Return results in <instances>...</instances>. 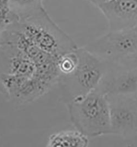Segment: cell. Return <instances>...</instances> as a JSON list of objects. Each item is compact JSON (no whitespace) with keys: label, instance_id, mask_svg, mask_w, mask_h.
Segmentation results:
<instances>
[{"label":"cell","instance_id":"cell-11","mask_svg":"<svg viewBox=\"0 0 137 147\" xmlns=\"http://www.w3.org/2000/svg\"><path fill=\"white\" fill-rule=\"evenodd\" d=\"M87 1L88 3H91L92 5L94 6L95 7H97L99 5L104 2L108 0H85Z\"/></svg>","mask_w":137,"mask_h":147},{"label":"cell","instance_id":"cell-1","mask_svg":"<svg viewBox=\"0 0 137 147\" xmlns=\"http://www.w3.org/2000/svg\"><path fill=\"white\" fill-rule=\"evenodd\" d=\"M12 24L41 50L57 58L78 48L72 38L52 20L45 9L19 18Z\"/></svg>","mask_w":137,"mask_h":147},{"label":"cell","instance_id":"cell-7","mask_svg":"<svg viewBox=\"0 0 137 147\" xmlns=\"http://www.w3.org/2000/svg\"><path fill=\"white\" fill-rule=\"evenodd\" d=\"M97 8L104 16L109 31L137 26V0H108Z\"/></svg>","mask_w":137,"mask_h":147},{"label":"cell","instance_id":"cell-4","mask_svg":"<svg viewBox=\"0 0 137 147\" xmlns=\"http://www.w3.org/2000/svg\"><path fill=\"white\" fill-rule=\"evenodd\" d=\"M92 54L108 62L137 54V26L109 31L85 47Z\"/></svg>","mask_w":137,"mask_h":147},{"label":"cell","instance_id":"cell-10","mask_svg":"<svg viewBox=\"0 0 137 147\" xmlns=\"http://www.w3.org/2000/svg\"><path fill=\"white\" fill-rule=\"evenodd\" d=\"M78 63V57L76 50L60 56L58 61V66L60 75L72 74L75 70Z\"/></svg>","mask_w":137,"mask_h":147},{"label":"cell","instance_id":"cell-6","mask_svg":"<svg viewBox=\"0 0 137 147\" xmlns=\"http://www.w3.org/2000/svg\"><path fill=\"white\" fill-rule=\"evenodd\" d=\"M111 132L123 137L137 134V103L135 94L106 95Z\"/></svg>","mask_w":137,"mask_h":147},{"label":"cell","instance_id":"cell-14","mask_svg":"<svg viewBox=\"0 0 137 147\" xmlns=\"http://www.w3.org/2000/svg\"><path fill=\"white\" fill-rule=\"evenodd\" d=\"M135 98H136V100L137 103V92L135 94Z\"/></svg>","mask_w":137,"mask_h":147},{"label":"cell","instance_id":"cell-9","mask_svg":"<svg viewBox=\"0 0 137 147\" xmlns=\"http://www.w3.org/2000/svg\"><path fill=\"white\" fill-rule=\"evenodd\" d=\"M43 0H9L11 9L18 19L45 9Z\"/></svg>","mask_w":137,"mask_h":147},{"label":"cell","instance_id":"cell-2","mask_svg":"<svg viewBox=\"0 0 137 147\" xmlns=\"http://www.w3.org/2000/svg\"><path fill=\"white\" fill-rule=\"evenodd\" d=\"M67 107L75 128L88 138L112 134L109 102L98 88L67 103Z\"/></svg>","mask_w":137,"mask_h":147},{"label":"cell","instance_id":"cell-12","mask_svg":"<svg viewBox=\"0 0 137 147\" xmlns=\"http://www.w3.org/2000/svg\"><path fill=\"white\" fill-rule=\"evenodd\" d=\"M9 25L10 24L8 22L0 18V30H5Z\"/></svg>","mask_w":137,"mask_h":147},{"label":"cell","instance_id":"cell-13","mask_svg":"<svg viewBox=\"0 0 137 147\" xmlns=\"http://www.w3.org/2000/svg\"><path fill=\"white\" fill-rule=\"evenodd\" d=\"M0 5H9V0H0Z\"/></svg>","mask_w":137,"mask_h":147},{"label":"cell","instance_id":"cell-3","mask_svg":"<svg viewBox=\"0 0 137 147\" xmlns=\"http://www.w3.org/2000/svg\"><path fill=\"white\" fill-rule=\"evenodd\" d=\"M78 63L67 75H60L58 83L66 103L81 98L98 87L108 67V62L85 47L76 50Z\"/></svg>","mask_w":137,"mask_h":147},{"label":"cell","instance_id":"cell-5","mask_svg":"<svg viewBox=\"0 0 137 147\" xmlns=\"http://www.w3.org/2000/svg\"><path fill=\"white\" fill-rule=\"evenodd\" d=\"M97 88L105 95L136 93L137 54L121 60L108 62L104 76Z\"/></svg>","mask_w":137,"mask_h":147},{"label":"cell","instance_id":"cell-15","mask_svg":"<svg viewBox=\"0 0 137 147\" xmlns=\"http://www.w3.org/2000/svg\"><path fill=\"white\" fill-rule=\"evenodd\" d=\"M2 30H0V40H1V35H2Z\"/></svg>","mask_w":137,"mask_h":147},{"label":"cell","instance_id":"cell-8","mask_svg":"<svg viewBox=\"0 0 137 147\" xmlns=\"http://www.w3.org/2000/svg\"><path fill=\"white\" fill-rule=\"evenodd\" d=\"M87 136L76 129L63 130L53 134L49 137L47 147H81L88 146Z\"/></svg>","mask_w":137,"mask_h":147}]
</instances>
